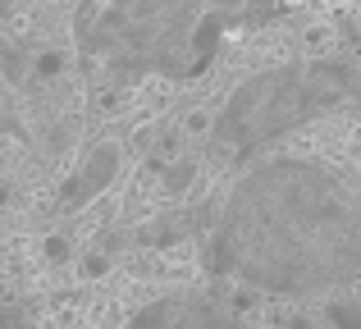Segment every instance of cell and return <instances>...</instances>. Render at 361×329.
Returning a JSON list of instances; mask_svg holds the SVG:
<instances>
[{
	"label": "cell",
	"instance_id": "obj_1",
	"mask_svg": "<svg viewBox=\"0 0 361 329\" xmlns=\"http://www.w3.org/2000/svg\"><path fill=\"white\" fill-rule=\"evenodd\" d=\"M133 329H233V325L220 321L215 311H206V306H197V302H160Z\"/></svg>",
	"mask_w": 361,
	"mask_h": 329
}]
</instances>
